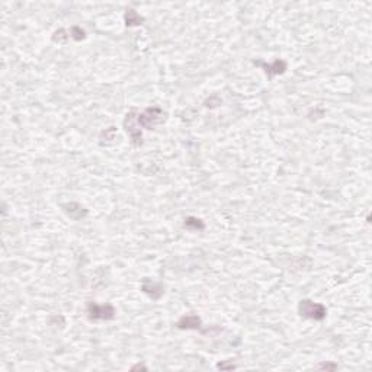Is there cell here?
<instances>
[{
	"label": "cell",
	"instance_id": "obj_4",
	"mask_svg": "<svg viewBox=\"0 0 372 372\" xmlns=\"http://www.w3.org/2000/svg\"><path fill=\"white\" fill-rule=\"evenodd\" d=\"M125 130L131 137V141L134 146H140L141 144V131H140V125L137 122V114L136 112H130L127 114V118L124 121Z\"/></svg>",
	"mask_w": 372,
	"mask_h": 372
},
{
	"label": "cell",
	"instance_id": "obj_6",
	"mask_svg": "<svg viewBox=\"0 0 372 372\" xmlns=\"http://www.w3.org/2000/svg\"><path fill=\"white\" fill-rule=\"evenodd\" d=\"M141 289L144 294H147L149 297H152L153 300H159L162 295H163V289L165 287L162 284H157L154 281H150V279H144L143 284H141Z\"/></svg>",
	"mask_w": 372,
	"mask_h": 372
},
{
	"label": "cell",
	"instance_id": "obj_3",
	"mask_svg": "<svg viewBox=\"0 0 372 372\" xmlns=\"http://www.w3.org/2000/svg\"><path fill=\"white\" fill-rule=\"evenodd\" d=\"M87 314L90 320H112L115 317V308L111 304H87Z\"/></svg>",
	"mask_w": 372,
	"mask_h": 372
},
{
	"label": "cell",
	"instance_id": "obj_1",
	"mask_svg": "<svg viewBox=\"0 0 372 372\" xmlns=\"http://www.w3.org/2000/svg\"><path fill=\"white\" fill-rule=\"evenodd\" d=\"M298 313L300 316H303L305 319H311V320H323L327 314L326 307L320 303H314L311 300H301L298 304Z\"/></svg>",
	"mask_w": 372,
	"mask_h": 372
},
{
	"label": "cell",
	"instance_id": "obj_2",
	"mask_svg": "<svg viewBox=\"0 0 372 372\" xmlns=\"http://www.w3.org/2000/svg\"><path fill=\"white\" fill-rule=\"evenodd\" d=\"M165 121V112L160 108H147L144 112L137 115V122L141 128L152 130Z\"/></svg>",
	"mask_w": 372,
	"mask_h": 372
},
{
	"label": "cell",
	"instance_id": "obj_5",
	"mask_svg": "<svg viewBox=\"0 0 372 372\" xmlns=\"http://www.w3.org/2000/svg\"><path fill=\"white\" fill-rule=\"evenodd\" d=\"M176 327L182 330H199L202 327V322L196 314H186L178 320Z\"/></svg>",
	"mask_w": 372,
	"mask_h": 372
},
{
	"label": "cell",
	"instance_id": "obj_12",
	"mask_svg": "<svg viewBox=\"0 0 372 372\" xmlns=\"http://www.w3.org/2000/svg\"><path fill=\"white\" fill-rule=\"evenodd\" d=\"M336 368H338V365L336 364H330V362H324V364L317 367V370H329V371H333Z\"/></svg>",
	"mask_w": 372,
	"mask_h": 372
},
{
	"label": "cell",
	"instance_id": "obj_8",
	"mask_svg": "<svg viewBox=\"0 0 372 372\" xmlns=\"http://www.w3.org/2000/svg\"><path fill=\"white\" fill-rule=\"evenodd\" d=\"M63 208H64V211L67 212L73 220H79V218L85 217L86 214H87L85 208L80 206L79 203H67V205H63Z\"/></svg>",
	"mask_w": 372,
	"mask_h": 372
},
{
	"label": "cell",
	"instance_id": "obj_9",
	"mask_svg": "<svg viewBox=\"0 0 372 372\" xmlns=\"http://www.w3.org/2000/svg\"><path fill=\"white\" fill-rule=\"evenodd\" d=\"M143 20H144V19L140 16L136 10H133V9L127 10V13H125V23H127V26H136V25H141V23H143Z\"/></svg>",
	"mask_w": 372,
	"mask_h": 372
},
{
	"label": "cell",
	"instance_id": "obj_11",
	"mask_svg": "<svg viewBox=\"0 0 372 372\" xmlns=\"http://www.w3.org/2000/svg\"><path fill=\"white\" fill-rule=\"evenodd\" d=\"M71 36H73L74 39L80 41V39H83V38H85V31H82L80 28L74 26V28H71Z\"/></svg>",
	"mask_w": 372,
	"mask_h": 372
},
{
	"label": "cell",
	"instance_id": "obj_7",
	"mask_svg": "<svg viewBox=\"0 0 372 372\" xmlns=\"http://www.w3.org/2000/svg\"><path fill=\"white\" fill-rule=\"evenodd\" d=\"M254 64L262 66V67L265 68V71H266V74H268L269 79H272L273 76H278V74H284L285 70H287V63L282 61V60H276L272 64H265V63H254Z\"/></svg>",
	"mask_w": 372,
	"mask_h": 372
},
{
	"label": "cell",
	"instance_id": "obj_13",
	"mask_svg": "<svg viewBox=\"0 0 372 372\" xmlns=\"http://www.w3.org/2000/svg\"><path fill=\"white\" fill-rule=\"evenodd\" d=\"M131 370L134 371V370H147V368H146L144 365H140V364H138V365H136V367H133Z\"/></svg>",
	"mask_w": 372,
	"mask_h": 372
},
{
	"label": "cell",
	"instance_id": "obj_10",
	"mask_svg": "<svg viewBox=\"0 0 372 372\" xmlns=\"http://www.w3.org/2000/svg\"><path fill=\"white\" fill-rule=\"evenodd\" d=\"M185 228H189V230H193V231H201L205 228V224H203L202 220L199 218H195V217H189L185 220Z\"/></svg>",
	"mask_w": 372,
	"mask_h": 372
}]
</instances>
